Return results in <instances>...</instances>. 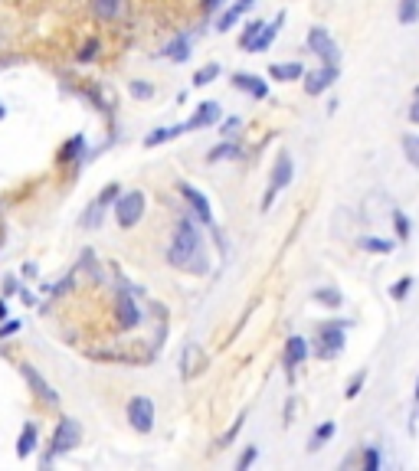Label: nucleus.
I'll list each match as a JSON object with an SVG mask.
<instances>
[{"label": "nucleus", "mask_w": 419, "mask_h": 471, "mask_svg": "<svg viewBox=\"0 0 419 471\" xmlns=\"http://www.w3.org/2000/svg\"><path fill=\"white\" fill-rule=\"evenodd\" d=\"M236 4H239L243 10H252V4H256V0H236Z\"/></svg>", "instance_id": "de8ad7c7"}, {"label": "nucleus", "mask_w": 419, "mask_h": 471, "mask_svg": "<svg viewBox=\"0 0 419 471\" xmlns=\"http://www.w3.org/2000/svg\"><path fill=\"white\" fill-rule=\"evenodd\" d=\"M144 217V193L141 190H131V193H118L115 200V219L122 229H134Z\"/></svg>", "instance_id": "7ed1b4c3"}, {"label": "nucleus", "mask_w": 419, "mask_h": 471, "mask_svg": "<svg viewBox=\"0 0 419 471\" xmlns=\"http://www.w3.org/2000/svg\"><path fill=\"white\" fill-rule=\"evenodd\" d=\"M181 134H187V124H171V128H157V131H151L148 138H144V148H157V144L174 141V138H181Z\"/></svg>", "instance_id": "aec40b11"}, {"label": "nucleus", "mask_w": 419, "mask_h": 471, "mask_svg": "<svg viewBox=\"0 0 419 471\" xmlns=\"http://www.w3.org/2000/svg\"><path fill=\"white\" fill-rule=\"evenodd\" d=\"M344 328L347 324H341V321H328V324L318 328V347H314V354L321 360H334L344 350Z\"/></svg>", "instance_id": "20e7f679"}, {"label": "nucleus", "mask_w": 419, "mask_h": 471, "mask_svg": "<svg viewBox=\"0 0 419 471\" xmlns=\"http://www.w3.org/2000/svg\"><path fill=\"white\" fill-rule=\"evenodd\" d=\"M7 314H10L7 311V302H0V321H7Z\"/></svg>", "instance_id": "09e8293b"}, {"label": "nucleus", "mask_w": 419, "mask_h": 471, "mask_svg": "<svg viewBox=\"0 0 419 471\" xmlns=\"http://www.w3.org/2000/svg\"><path fill=\"white\" fill-rule=\"evenodd\" d=\"M243 422H246V415H239L236 422L229 425V429H226V435L219 439V449H223V445H229V442H233V439H236V435H239V429H243Z\"/></svg>", "instance_id": "79ce46f5"}, {"label": "nucleus", "mask_w": 419, "mask_h": 471, "mask_svg": "<svg viewBox=\"0 0 419 471\" xmlns=\"http://www.w3.org/2000/svg\"><path fill=\"white\" fill-rule=\"evenodd\" d=\"M20 370H23V377H27L30 389H33V393H37L39 399H43V403H49V406H56V403H59L56 387H53V383H46V377H43V373H39V370L33 367V363H23Z\"/></svg>", "instance_id": "1a4fd4ad"}, {"label": "nucleus", "mask_w": 419, "mask_h": 471, "mask_svg": "<svg viewBox=\"0 0 419 471\" xmlns=\"http://www.w3.org/2000/svg\"><path fill=\"white\" fill-rule=\"evenodd\" d=\"M256 458H259V449H256V445H249L246 452H243V458H239V465H236V468H239V471H246L249 465L256 462Z\"/></svg>", "instance_id": "37998d69"}, {"label": "nucleus", "mask_w": 419, "mask_h": 471, "mask_svg": "<svg viewBox=\"0 0 419 471\" xmlns=\"http://www.w3.org/2000/svg\"><path fill=\"white\" fill-rule=\"evenodd\" d=\"M161 56L164 59H171V63H187L191 59V37H177L171 39L167 46L161 49Z\"/></svg>", "instance_id": "6ab92c4d"}, {"label": "nucleus", "mask_w": 419, "mask_h": 471, "mask_svg": "<svg viewBox=\"0 0 419 471\" xmlns=\"http://www.w3.org/2000/svg\"><path fill=\"white\" fill-rule=\"evenodd\" d=\"M269 79H276V82H295V79H305V66L302 63H272L269 66Z\"/></svg>", "instance_id": "f3484780"}, {"label": "nucleus", "mask_w": 419, "mask_h": 471, "mask_svg": "<svg viewBox=\"0 0 419 471\" xmlns=\"http://www.w3.org/2000/svg\"><path fill=\"white\" fill-rule=\"evenodd\" d=\"M363 380H367V370H361V373H357V377H354L351 383H347V389H344V396H347V399H354V396H361V389H363Z\"/></svg>", "instance_id": "58836bf2"}, {"label": "nucleus", "mask_w": 419, "mask_h": 471, "mask_svg": "<svg viewBox=\"0 0 419 471\" xmlns=\"http://www.w3.org/2000/svg\"><path fill=\"white\" fill-rule=\"evenodd\" d=\"M102 213H105V207L98 203V200H92V203L86 207V213H82V219H79V226H82V229H98Z\"/></svg>", "instance_id": "393cba45"}, {"label": "nucleus", "mask_w": 419, "mask_h": 471, "mask_svg": "<svg viewBox=\"0 0 419 471\" xmlns=\"http://www.w3.org/2000/svg\"><path fill=\"white\" fill-rule=\"evenodd\" d=\"M282 23H285V10H278V13H276V20L262 27V33H259V37L252 39V43H249V53H266V49L272 46V39L278 37V30H282Z\"/></svg>", "instance_id": "ddd939ff"}, {"label": "nucleus", "mask_w": 419, "mask_h": 471, "mask_svg": "<svg viewBox=\"0 0 419 471\" xmlns=\"http://www.w3.org/2000/svg\"><path fill=\"white\" fill-rule=\"evenodd\" d=\"M177 190H181V197L187 200V207L193 209V217L203 219V223H210V226H213V209H210V200L203 197L200 190L193 187V183H187V180H181V183H177Z\"/></svg>", "instance_id": "6e6552de"}, {"label": "nucleus", "mask_w": 419, "mask_h": 471, "mask_svg": "<svg viewBox=\"0 0 419 471\" xmlns=\"http://www.w3.org/2000/svg\"><path fill=\"white\" fill-rule=\"evenodd\" d=\"M308 49H311V53L321 59V63H328V66H337V59H341V53H337V43H334L331 33H328L324 27H311V30H308Z\"/></svg>", "instance_id": "423d86ee"}, {"label": "nucleus", "mask_w": 419, "mask_h": 471, "mask_svg": "<svg viewBox=\"0 0 419 471\" xmlns=\"http://www.w3.org/2000/svg\"><path fill=\"white\" fill-rule=\"evenodd\" d=\"M4 115H7V108H4V102H0V118H4Z\"/></svg>", "instance_id": "8fccbe9b"}, {"label": "nucleus", "mask_w": 419, "mask_h": 471, "mask_svg": "<svg viewBox=\"0 0 419 471\" xmlns=\"http://www.w3.org/2000/svg\"><path fill=\"white\" fill-rule=\"evenodd\" d=\"M262 27H266L262 20H252V23H246V30H243V37H239V46H243V49H249V43H252V39H256L259 33H262Z\"/></svg>", "instance_id": "72a5a7b5"}, {"label": "nucleus", "mask_w": 419, "mask_h": 471, "mask_svg": "<svg viewBox=\"0 0 419 471\" xmlns=\"http://www.w3.org/2000/svg\"><path fill=\"white\" fill-rule=\"evenodd\" d=\"M0 243H4V236H0Z\"/></svg>", "instance_id": "3c124183"}, {"label": "nucleus", "mask_w": 419, "mask_h": 471, "mask_svg": "<svg viewBox=\"0 0 419 471\" xmlns=\"http://www.w3.org/2000/svg\"><path fill=\"white\" fill-rule=\"evenodd\" d=\"M92 10L98 20H115L124 10V0H92Z\"/></svg>", "instance_id": "4be33fe9"}, {"label": "nucleus", "mask_w": 419, "mask_h": 471, "mask_svg": "<svg viewBox=\"0 0 419 471\" xmlns=\"http://www.w3.org/2000/svg\"><path fill=\"white\" fill-rule=\"evenodd\" d=\"M243 128V118L239 115H229V118H219V134L223 138H233V134Z\"/></svg>", "instance_id": "c9c22d12"}, {"label": "nucleus", "mask_w": 419, "mask_h": 471, "mask_svg": "<svg viewBox=\"0 0 419 471\" xmlns=\"http://www.w3.org/2000/svg\"><path fill=\"white\" fill-rule=\"evenodd\" d=\"M17 330H20V321H7V324L0 328V340H7L10 334H17Z\"/></svg>", "instance_id": "a18cd8bd"}, {"label": "nucleus", "mask_w": 419, "mask_h": 471, "mask_svg": "<svg viewBox=\"0 0 419 471\" xmlns=\"http://www.w3.org/2000/svg\"><path fill=\"white\" fill-rule=\"evenodd\" d=\"M128 92H131V98H141V102H148V98L154 95V85H151V82H144V79H131Z\"/></svg>", "instance_id": "7c9ffc66"}, {"label": "nucleus", "mask_w": 419, "mask_h": 471, "mask_svg": "<svg viewBox=\"0 0 419 471\" xmlns=\"http://www.w3.org/2000/svg\"><path fill=\"white\" fill-rule=\"evenodd\" d=\"M233 89H239V92L252 95V98H266V95H269L266 79L252 76V72H236V76H233Z\"/></svg>", "instance_id": "4468645a"}, {"label": "nucleus", "mask_w": 419, "mask_h": 471, "mask_svg": "<svg viewBox=\"0 0 419 471\" xmlns=\"http://www.w3.org/2000/svg\"><path fill=\"white\" fill-rule=\"evenodd\" d=\"M167 262H171L174 269H183V272H191V275L210 272L203 249H181V245H171V249H167Z\"/></svg>", "instance_id": "39448f33"}, {"label": "nucleus", "mask_w": 419, "mask_h": 471, "mask_svg": "<svg viewBox=\"0 0 419 471\" xmlns=\"http://www.w3.org/2000/svg\"><path fill=\"white\" fill-rule=\"evenodd\" d=\"M308 360V340L305 337H288L285 340V370H295Z\"/></svg>", "instance_id": "2eb2a0df"}, {"label": "nucleus", "mask_w": 419, "mask_h": 471, "mask_svg": "<svg viewBox=\"0 0 419 471\" xmlns=\"http://www.w3.org/2000/svg\"><path fill=\"white\" fill-rule=\"evenodd\" d=\"M217 76H219V66H217V63H210V66H203L200 72L193 76V85H197V89H203V85H210Z\"/></svg>", "instance_id": "f704fd0d"}, {"label": "nucleus", "mask_w": 419, "mask_h": 471, "mask_svg": "<svg viewBox=\"0 0 419 471\" xmlns=\"http://www.w3.org/2000/svg\"><path fill=\"white\" fill-rule=\"evenodd\" d=\"M223 7V0H203V13H217Z\"/></svg>", "instance_id": "49530a36"}, {"label": "nucleus", "mask_w": 419, "mask_h": 471, "mask_svg": "<svg viewBox=\"0 0 419 471\" xmlns=\"http://www.w3.org/2000/svg\"><path fill=\"white\" fill-rule=\"evenodd\" d=\"M403 154H406V160L419 170V134H406V138H403Z\"/></svg>", "instance_id": "c756f323"}, {"label": "nucleus", "mask_w": 419, "mask_h": 471, "mask_svg": "<svg viewBox=\"0 0 419 471\" xmlns=\"http://www.w3.org/2000/svg\"><path fill=\"white\" fill-rule=\"evenodd\" d=\"M314 302L324 304V308H341L344 295L337 292V288H314Z\"/></svg>", "instance_id": "bb28decb"}, {"label": "nucleus", "mask_w": 419, "mask_h": 471, "mask_svg": "<svg viewBox=\"0 0 419 471\" xmlns=\"http://www.w3.org/2000/svg\"><path fill=\"white\" fill-rule=\"evenodd\" d=\"M243 13H246V10L239 7V4H233V7L226 10V13H223V17H219V23H217V30L219 33H229V30H233V23H236L239 17H243Z\"/></svg>", "instance_id": "c85d7f7f"}, {"label": "nucleus", "mask_w": 419, "mask_h": 471, "mask_svg": "<svg viewBox=\"0 0 419 471\" xmlns=\"http://www.w3.org/2000/svg\"><path fill=\"white\" fill-rule=\"evenodd\" d=\"M239 154H243V151H239V144H233V141H229V138H226V141H223V144H217V148H210L207 160H210V164H219V160L239 157Z\"/></svg>", "instance_id": "5701e85b"}, {"label": "nucleus", "mask_w": 419, "mask_h": 471, "mask_svg": "<svg viewBox=\"0 0 419 471\" xmlns=\"http://www.w3.org/2000/svg\"><path fill=\"white\" fill-rule=\"evenodd\" d=\"M118 193H122V187H118V183H108V187L102 190V193H98V203H102V207H112L115 200H118Z\"/></svg>", "instance_id": "4c0bfd02"}, {"label": "nucleus", "mask_w": 419, "mask_h": 471, "mask_svg": "<svg viewBox=\"0 0 419 471\" xmlns=\"http://www.w3.org/2000/svg\"><path fill=\"white\" fill-rule=\"evenodd\" d=\"M200 360H203L200 357V347H197V344H191V347L183 350V357H181V373H183V377H193V373L200 370V367H197Z\"/></svg>", "instance_id": "b1692460"}, {"label": "nucleus", "mask_w": 419, "mask_h": 471, "mask_svg": "<svg viewBox=\"0 0 419 471\" xmlns=\"http://www.w3.org/2000/svg\"><path fill=\"white\" fill-rule=\"evenodd\" d=\"M334 432H337V425H334L331 419H328V422H321V425H318V429L311 432V439H308V452H318L321 445H328V442L334 439Z\"/></svg>", "instance_id": "412c9836"}, {"label": "nucleus", "mask_w": 419, "mask_h": 471, "mask_svg": "<svg viewBox=\"0 0 419 471\" xmlns=\"http://www.w3.org/2000/svg\"><path fill=\"white\" fill-rule=\"evenodd\" d=\"M171 245H181V249H203V239H200V233H197V226H193L191 219H177Z\"/></svg>", "instance_id": "f8f14e48"}, {"label": "nucleus", "mask_w": 419, "mask_h": 471, "mask_svg": "<svg viewBox=\"0 0 419 471\" xmlns=\"http://www.w3.org/2000/svg\"><path fill=\"white\" fill-rule=\"evenodd\" d=\"M37 442H39L37 422H27L20 429V439H17V458H27V455L37 452Z\"/></svg>", "instance_id": "a211bd4d"}, {"label": "nucleus", "mask_w": 419, "mask_h": 471, "mask_svg": "<svg viewBox=\"0 0 419 471\" xmlns=\"http://www.w3.org/2000/svg\"><path fill=\"white\" fill-rule=\"evenodd\" d=\"M397 20L403 27H413L419 20V0H400V10H397Z\"/></svg>", "instance_id": "a878e982"}, {"label": "nucleus", "mask_w": 419, "mask_h": 471, "mask_svg": "<svg viewBox=\"0 0 419 471\" xmlns=\"http://www.w3.org/2000/svg\"><path fill=\"white\" fill-rule=\"evenodd\" d=\"M334 79H337V66H328V63H324L318 72H308V76H305V92L308 95H321L324 89H331V85H334Z\"/></svg>", "instance_id": "9b49d317"}, {"label": "nucleus", "mask_w": 419, "mask_h": 471, "mask_svg": "<svg viewBox=\"0 0 419 471\" xmlns=\"http://www.w3.org/2000/svg\"><path fill=\"white\" fill-rule=\"evenodd\" d=\"M76 56H79V63H92L98 56V39H86V46L79 49Z\"/></svg>", "instance_id": "e433bc0d"}, {"label": "nucleus", "mask_w": 419, "mask_h": 471, "mask_svg": "<svg viewBox=\"0 0 419 471\" xmlns=\"http://www.w3.org/2000/svg\"><path fill=\"white\" fill-rule=\"evenodd\" d=\"M82 151H86V134H72L63 148H59V154H56V164H76L79 157H82Z\"/></svg>", "instance_id": "dca6fc26"}, {"label": "nucleus", "mask_w": 419, "mask_h": 471, "mask_svg": "<svg viewBox=\"0 0 419 471\" xmlns=\"http://www.w3.org/2000/svg\"><path fill=\"white\" fill-rule=\"evenodd\" d=\"M219 118H223V108H219V102H200L197 105V112L187 118V131H197V128H210V124H217Z\"/></svg>", "instance_id": "9d476101"}, {"label": "nucleus", "mask_w": 419, "mask_h": 471, "mask_svg": "<svg viewBox=\"0 0 419 471\" xmlns=\"http://www.w3.org/2000/svg\"><path fill=\"white\" fill-rule=\"evenodd\" d=\"M363 468H367V471L380 468V452H377L373 445H370V449H363Z\"/></svg>", "instance_id": "a19ab883"}, {"label": "nucleus", "mask_w": 419, "mask_h": 471, "mask_svg": "<svg viewBox=\"0 0 419 471\" xmlns=\"http://www.w3.org/2000/svg\"><path fill=\"white\" fill-rule=\"evenodd\" d=\"M79 442H82V425H79L72 415H63V419H59V425H56V432H53V442H49V455L43 458V468H49L56 455L72 452Z\"/></svg>", "instance_id": "f257e3e1"}, {"label": "nucleus", "mask_w": 419, "mask_h": 471, "mask_svg": "<svg viewBox=\"0 0 419 471\" xmlns=\"http://www.w3.org/2000/svg\"><path fill=\"white\" fill-rule=\"evenodd\" d=\"M361 249H363V252H380V255H387V252H393V243H390V239H377V236H363V239H361Z\"/></svg>", "instance_id": "cd10ccee"}, {"label": "nucleus", "mask_w": 419, "mask_h": 471, "mask_svg": "<svg viewBox=\"0 0 419 471\" xmlns=\"http://www.w3.org/2000/svg\"><path fill=\"white\" fill-rule=\"evenodd\" d=\"M410 288H413V278L410 275H403V278H397V282L390 285V298L393 302H403V298L410 295Z\"/></svg>", "instance_id": "473e14b6"}, {"label": "nucleus", "mask_w": 419, "mask_h": 471, "mask_svg": "<svg viewBox=\"0 0 419 471\" xmlns=\"http://www.w3.org/2000/svg\"><path fill=\"white\" fill-rule=\"evenodd\" d=\"M128 422H131V429H138V432H151L154 429V403L148 399V396H134V399H128Z\"/></svg>", "instance_id": "0eeeda50"}, {"label": "nucleus", "mask_w": 419, "mask_h": 471, "mask_svg": "<svg viewBox=\"0 0 419 471\" xmlns=\"http://www.w3.org/2000/svg\"><path fill=\"white\" fill-rule=\"evenodd\" d=\"M72 285H76V275H66V278H63V282H56V285H49L46 292L53 295V298H59V295H66L69 288H72Z\"/></svg>", "instance_id": "ea45409f"}, {"label": "nucleus", "mask_w": 419, "mask_h": 471, "mask_svg": "<svg viewBox=\"0 0 419 471\" xmlns=\"http://www.w3.org/2000/svg\"><path fill=\"white\" fill-rule=\"evenodd\" d=\"M406 118H410L413 124H419V89L413 92V105H410V112H406Z\"/></svg>", "instance_id": "c03bdc74"}, {"label": "nucleus", "mask_w": 419, "mask_h": 471, "mask_svg": "<svg viewBox=\"0 0 419 471\" xmlns=\"http://www.w3.org/2000/svg\"><path fill=\"white\" fill-rule=\"evenodd\" d=\"M292 177H295V160H292V154H288V151H282L276 157L272 177H269V190H266V197H262V209H269L272 203H276V197L288 187V183H292Z\"/></svg>", "instance_id": "f03ea898"}, {"label": "nucleus", "mask_w": 419, "mask_h": 471, "mask_svg": "<svg viewBox=\"0 0 419 471\" xmlns=\"http://www.w3.org/2000/svg\"><path fill=\"white\" fill-rule=\"evenodd\" d=\"M393 229H397V239H400V243H406V239H410V233H413L410 219L403 217L400 209H393Z\"/></svg>", "instance_id": "2f4dec72"}]
</instances>
